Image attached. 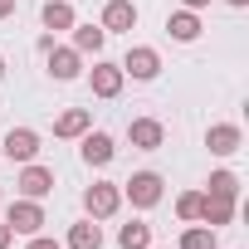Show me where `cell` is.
I'll return each mask as SVG.
<instances>
[{
  "label": "cell",
  "instance_id": "cell-19",
  "mask_svg": "<svg viewBox=\"0 0 249 249\" xmlns=\"http://www.w3.org/2000/svg\"><path fill=\"white\" fill-rule=\"evenodd\" d=\"M117 244H122V249H147V244H152V225H142V220H132V225H122Z\"/></svg>",
  "mask_w": 249,
  "mask_h": 249
},
{
  "label": "cell",
  "instance_id": "cell-5",
  "mask_svg": "<svg viewBox=\"0 0 249 249\" xmlns=\"http://www.w3.org/2000/svg\"><path fill=\"white\" fill-rule=\"evenodd\" d=\"M127 196H132V205H142V210L157 205V200H161V176H157V171H137V176L127 181Z\"/></svg>",
  "mask_w": 249,
  "mask_h": 249
},
{
  "label": "cell",
  "instance_id": "cell-16",
  "mask_svg": "<svg viewBox=\"0 0 249 249\" xmlns=\"http://www.w3.org/2000/svg\"><path fill=\"white\" fill-rule=\"evenodd\" d=\"M44 30H73V5L69 0H49L44 5Z\"/></svg>",
  "mask_w": 249,
  "mask_h": 249
},
{
  "label": "cell",
  "instance_id": "cell-9",
  "mask_svg": "<svg viewBox=\"0 0 249 249\" xmlns=\"http://www.w3.org/2000/svg\"><path fill=\"white\" fill-rule=\"evenodd\" d=\"M205 142H210L215 157H234V152H239V127H234V122H215Z\"/></svg>",
  "mask_w": 249,
  "mask_h": 249
},
{
  "label": "cell",
  "instance_id": "cell-24",
  "mask_svg": "<svg viewBox=\"0 0 249 249\" xmlns=\"http://www.w3.org/2000/svg\"><path fill=\"white\" fill-rule=\"evenodd\" d=\"M30 249H59L54 239H30Z\"/></svg>",
  "mask_w": 249,
  "mask_h": 249
},
{
  "label": "cell",
  "instance_id": "cell-7",
  "mask_svg": "<svg viewBox=\"0 0 249 249\" xmlns=\"http://www.w3.org/2000/svg\"><path fill=\"white\" fill-rule=\"evenodd\" d=\"M112 152H117V147H112L107 132H83V161H88V166H107Z\"/></svg>",
  "mask_w": 249,
  "mask_h": 249
},
{
  "label": "cell",
  "instance_id": "cell-11",
  "mask_svg": "<svg viewBox=\"0 0 249 249\" xmlns=\"http://www.w3.org/2000/svg\"><path fill=\"white\" fill-rule=\"evenodd\" d=\"M230 215H234V200H225V196H200V215H196V220H205V225L215 230V225H230Z\"/></svg>",
  "mask_w": 249,
  "mask_h": 249
},
{
  "label": "cell",
  "instance_id": "cell-13",
  "mask_svg": "<svg viewBox=\"0 0 249 249\" xmlns=\"http://www.w3.org/2000/svg\"><path fill=\"white\" fill-rule=\"evenodd\" d=\"M93 93H98V98H117V93H122V69L98 64V69H93Z\"/></svg>",
  "mask_w": 249,
  "mask_h": 249
},
{
  "label": "cell",
  "instance_id": "cell-23",
  "mask_svg": "<svg viewBox=\"0 0 249 249\" xmlns=\"http://www.w3.org/2000/svg\"><path fill=\"white\" fill-rule=\"evenodd\" d=\"M10 239H15V230H10V225H5V220H0V249H5V244H10Z\"/></svg>",
  "mask_w": 249,
  "mask_h": 249
},
{
  "label": "cell",
  "instance_id": "cell-22",
  "mask_svg": "<svg viewBox=\"0 0 249 249\" xmlns=\"http://www.w3.org/2000/svg\"><path fill=\"white\" fill-rule=\"evenodd\" d=\"M176 215H181V220H196V215H200V196H196V191H186V196L176 200Z\"/></svg>",
  "mask_w": 249,
  "mask_h": 249
},
{
  "label": "cell",
  "instance_id": "cell-8",
  "mask_svg": "<svg viewBox=\"0 0 249 249\" xmlns=\"http://www.w3.org/2000/svg\"><path fill=\"white\" fill-rule=\"evenodd\" d=\"M20 191H25L30 200L49 196V191H54V171H49V166H25V171H20Z\"/></svg>",
  "mask_w": 249,
  "mask_h": 249
},
{
  "label": "cell",
  "instance_id": "cell-14",
  "mask_svg": "<svg viewBox=\"0 0 249 249\" xmlns=\"http://www.w3.org/2000/svg\"><path fill=\"white\" fill-rule=\"evenodd\" d=\"M166 35H171V39H181V44H191V39L200 35V20H196L191 10H181V15H171V20H166Z\"/></svg>",
  "mask_w": 249,
  "mask_h": 249
},
{
  "label": "cell",
  "instance_id": "cell-25",
  "mask_svg": "<svg viewBox=\"0 0 249 249\" xmlns=\"http://www.w3.org/2000/svg\"><path fill=\"white\" fill-rule=\"evenodd\" d=\"M5 15H15V0H0V20H5Z\"/></svg>",
  "mask_w": 249,
  "mask_h": 249
},
{
  "label": "cell",
  "instance_id": "cell-20",
  "mask_svg": "<svg viewBox=\"0 0 249 249\" xmlns=\"http://www.w3.org/2000/svg\"><path fill=\"white\" fill-rule=\"evenodd\" d=\"M205 196H225V200H234V196H239V176H234V171H215Z\"/></svg>",
  "mask_w": 249,
  "mask_h": 249
},
{
  "label": "cell",
  "instance_id": "cell-21",
  "mask_svg": "<svg viewBox=\"0 0 249 249\" xmlns=\"http://www.w3.org/2000/svg\"><path fill=\"white\" fill-rule=\"evenodd\" d=\"M181 249H215V230H200V225L186 230L181 234Z\"/></svg>",
  "mask_w": 249,
  "mask_h": 249
},
{
  "label": "cell",
  "instance_id": "cell-17",
  "mask_svg": "<svg viewBox=\"0 0 249 249\" xmlns=\"http://www.w3.org/2000/svg\"><path fill=\"white\" fill-rule=\"evenodd\" d=\"M103 39H107V30H103V25H78V30H73L78 54H98V49H103Z\"/></svg>",
  "mask_w": 249,
  "mask_h": 249
},
{
  "label": "cell",
  "instance_id": "cell-15",
  "mask_svg": "<svg viewBox=\"0 0 249 249\" xmlns=\"http://www.w3.org/2000/svg\"><path fill=\"white\" fill-rule=\"evenodd\" d=\"M69 249H103V230H98L93 220L73 225V230H69Z\"/></svg>",
  "mask_w": 249,
  "mask_h": 249
},
{
  "label": "cell",
  "instance_id": "cell-28",
  "mask_svg": "<svg viewBox=\"0 0 249 249\" xmlns=\"http://www.w3.org/2000/svg\"><path fill=\"white\" fill-rule=\"evenodd\" d=\"M0 78H5V59H0Z\"/></svg>",
  "mask_w": 249,
  "mask_h": 249
},
{
  "label": "cell",
  "instance_id": "cell-18",
  "mask_svg": "<svg viewBox=\"0 0 249 249\" xmlns=\"http://www.w3.org/2000/svg\"><path fill=\"white\" fill-rule=\"evenodd\" d=\"M88 122H93V117H88L83 107H73V112H64V117L54 122V132H59V137H83V132H88Z\"/></svg>",
  "mask_w": 249,
  "mask_h": 249
},
{
  "label": "cell",
  "instance_id": "cell-27",
  "mask_svg": "<svg viewBox=\"0 0 249 249\" xmlns=\"http://www.w3.org/2000/svg\"><path fill=\"white\" fill-rule=\"evenodd\" d=\"M230 5H249V0H230Z\"/></svg>",
  "mask_w": 249,
  "mask_h": 249
},
{
  "label": "cell",
  "instance_id": "cell-26",
  "mask_svg": "<svg viewBox=\"0 0 249 249\" xmlns=\"http://www.w3.org/2000/svg\"><path fill=\"white\" fill-rule=\"evenodd\" d=\"M186 5H191V10H200V5H210V0H186Z\"/></svg>",
  "mask_w": 249,
  "mask_h": 249
},
{
  "label": "cell",
  "instance_id": "cell-3",
  "mask_svg": "<svg viewBox=\"0 0 249 249\" xmlns=\"http://www.w3.org/2000/svg\"><path fill=\"white\" fill-rule=\"evenodd\" d=\"M5 225H10L15 234H39V225H44V210H39L35 200H15V205H10V215H5Z\"/></svg>",
  "mask_w": 249,
  "mask_h": 249
},
{
  "label": "cell",
  "instance_id": "cell-4",
  "mask_svg": "<svg viewBox=\"0 0 249 249\" xmlns=\"http://www.w3.org/2000/svg\"><path fill=\"white\" fill-rule=\"evenodd\" d=\"M122 73H132V78H157V73H161V59H157V49H147V44L127 49V59H122Z\"/></svg>",
  "mask_w": 249,
  "mask_h": 249
},
{
  "label": "cell",
  "instance_id": "cell-2",
  "mask_svg": "<svg viewBox=\"0 0 249 249\" xmlns=\"http://www.w3.org/2000/svg\"><path fill=\"white\" fill-rule=\"evenodd\" d=\"M117 200H122V191H117V186H107V181L88 186V196H83V205H88V215H93V220H107V215L117 210Z\"/></svg>",
  "mask_w": 249,
  "mask_h": 249
},
{
  "label": "cell",
  "instance_id": "cell-12",
  "mask_svg": "<svg viewBox=\"0 0 249 249\" xmlns=\"http://www.w3.org/2000/svg\"><path fill=\"white\" fill-rule=\"evenodd\" d=\"M49 73L64 83V78H78V49H54L49 44Z\"/></svg>",
  "mask_w": 249,
  "mask_h": 249
},
{
  "label": "cell",
  "instance_id": "cell-1",
  "mask_svg": "<svg viewBox=\"0 0 249 249\" xmlns=\"http://www.w3.org/2000/svg\"><path fill=\"white\" fill-rule=\"evenodd\" d=\"M0 152H5L10 161H35V152H39V137H35L30 127H10V132H5V142H0Z\"/></svg>",
  "mask_w": 249,
  "mask_h": 249
},
{
  "label": "cell",
  "instance_id": "cell-6",
  "mask_svg": "<svg viewBox=\"0 0 249 249\" xmlns=\"http://www.w3.org/2000/svg\"><path fill=\"white\" fill-rule=\"evenodd\" d=\"M127 137H132L137 152H157L166 132H161V122H157V117H137V122H127Z\"/></svg>",
  "mask_w": 249,
  "mask_h": 249
},
{
  "label": "cell",
  "instance_id": "cell-10",
  "mask_svg": "<svg viewBox=\"0 0 249 249\" xmlns=\"http://www.w3.org/2000/svg\"><path fill=\"white\" fill-rule=\"evenodd\" d=\"M132 25H137V5H132V0H107L103 30H132Z\"/></svg>",
  "mask_w": 249,
  "mask_h": 249
}]
</instances>
